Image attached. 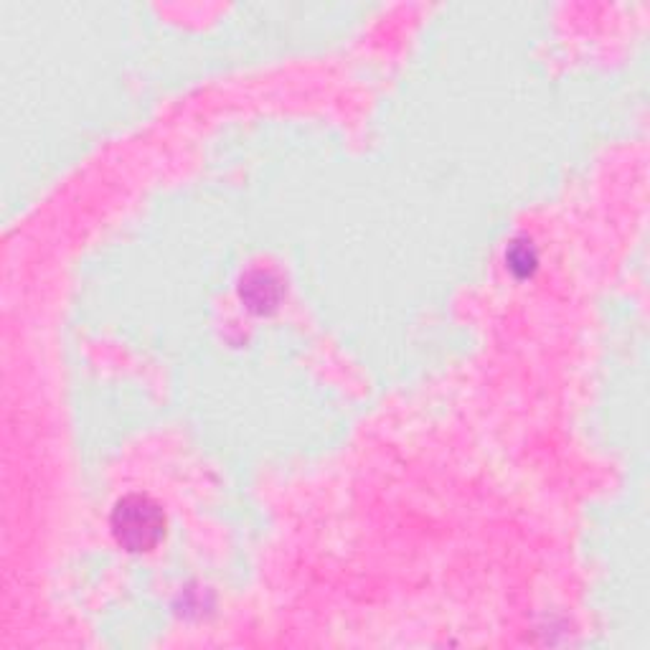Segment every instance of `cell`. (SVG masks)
Wrapping results in <instances>:
<instances>
[{"mask_svg":"<svg viewBox=\"0 0 650 650\" xmlns=\"http://www.w3.org/2000/svg\"><path fill=\"white\" fill-rule=\"evenodd\" d=\"M242 298L257 313H270L280 303V282L270 272H252L242 282Z\"/></svg>","mask_w":650,"mask_h":650,"instance_id":"2","label":"cell"},{"mask_svg":"<svg viewBox=\"0 0 650 650\" xmlns=\"http://www.w3.org/2000/svg\"><path fill=\"white\" fill-rule=\"evenodd\" d=\"M508 265H511V270H516L518 275H531V270L536 267L534 247H529L526 242H513L511 252H508Z\"/></svg>","mask_w":650,"mask_h":650,"instance_id":"3","label":"cell"},{"mask_svg":"<svg viewBox=\"0 0 650 650\" xmlns=\"http://www.w3.org/2000/svg\"><path fill=\"white\" fill-rule=\"evenodd\" d=\"M112 534L122 549L150 551L166 536V513L143 493L125 496L112 511Z\"/></svg>","mask_w":650,"mask_h":650,"instance_id":"1","label":"cell"}]
</instances>
